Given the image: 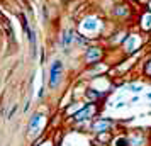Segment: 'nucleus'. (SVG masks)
Masks as SVG:
<instances>
[{
  "label": "nucleus",
  "mask_w": 151,
  "mask_h": 146,
  "mask_svg": "<svg viewBox=\"0 0 151 146\" xmlns=\"http://www.w3.org/2000/svg\"><path fill=\"white\" fill-rule=\"evenodd\" d=\"M60 75H61V63L56 61L51 68V78H49V87H55L60 80Z\"/></svg>",
  "instance_id": "obj_1"
},
{
  "label": "nucleus",
  "mask_w": 151,
  "mask_h": 146,
  "mask_svg": "<svg viewBox=\"0 0 151 146\" xmlns=\"http://www.w3.org/2000/svg\"><path fill=\"white\" fill-rule=\"evenodd\" d=\"M146 73H148V75L151 77V61L146 63Z\"/></svg>",
  "instance_id": "obj_9"
},
{
  "label": "nucleus",
  "mask_w": 151,
  "mask_h": 146,
  "mask_svg": "<svg viewBox=\"0 0 151 146\" xmlns=\"http://www.w3.org/2000/svg\"><path fill=\"white\" fill-rule=\"evenodd\" d=\"M143 27L144 29H151V15L150 14H146L143 17Z\"/></svg>",
  "instance_id": "obj_5"
},
{
  "label": "nucleus",
  "mask_w": 151,
  "mask_h": 146,
  "mask_svg": "<svg viewBox=\"0 0 151 146\" xmlns=\"http://www.w3.org/2000/svg\"><path fill=\"white\" fill-rule=\"evenodd\" d=\"M93 60H100V51L99 49H88V53H87V61H93Z\"/></svg>",
  "instance_id": "obj_4"
},
{
  "label": "nucleus",
  "mask_w": 151,
  "mask_h": 146,
  "mask_svg": "<svg viewBox=\"0 0 151 146\" xmlns=\"http://www.w3.org/2000/svg\"><path fill=\"white\" fill-rule=\"evenodd\" d=\"M99 141H102V143L110 141V134L109 132H100V134H99Z\"/></svg>",
  "instance_id": "obj_6"
},
{
  "label": "nucleus",
  "mask_w": 151,
  "mask_h": 146,
  "mask_svg": "<svg viewBox=\"0 0 151 146\" xmlns=\"http://www.w3.org/2000/svg\"><path fill=\"white\" fill-rule=\"evenodd\" d=\"M117 146H127V139H119L117 141Z\"/></svg>",
  "instance_id": "obj_8"
},
{
  "label": "nucleus",
  "mask_w": 151,
  "mask_h": 146,
  "mask_svg": "<svg viewBox=\"0 0 151 146\" xmlns=\"http://www.w3.org/2000/svg\"><path fill=\"white\" fill-rule=\"evenodd\" d=\"M87 97L92 99V100H95V99L99 97V93H97V92H93V90H88V92H87Z\"/></svg>",
  "instance_id": "obj_7"
},
{
  "label": "nucleus",
  "mask_w": 151,
  "mask_h": 146,
  "mask_svg": "<svg viewBox=\"0 0 151 146\" xmlns=\"http://www.w3.org/2000/svg\"><path fill=\"white\" fill-rule=\"evenodd\" d=\"M109 126H110V121H99V122H95V124H93V131L102 132L104 129H107Z\"/></svg>",
  "instance_id": "obj_3"
},
{
  "label": "nucleus",
  "mask_w": 151,
  "mask_h": 146,
  "mask_svg": "<svg viewBox=\"0 0 151 146\" xmlns=\"http://www.w3.org/2000/svg\"><path fill=\"white\" fill-rule=\"evenodd\" d=\"M93 111H95V107H93V105H92V107H87V109H83L82 112H78V114L75 116V119H76V121H82V119H87V116H90V114H92Z\"/></svg>",
  "instance_id": "obj_2"
}]
</instances>
